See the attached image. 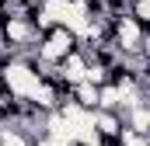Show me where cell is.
Returning <instances> with one entry per match:
<instances>
[{
  "mask_svg": "<svg viewBox=\"0 0 150 146\" xmlns=\"http://www.w3.org/2000/svg\"><path fill=\"white\" fill-rule=\"evenodd\" d=\"M38 80H42V73H38L35 56H7V59L0 63V87H4L11 98L28 101L32 91L38 87Z\"/></svg>",
  "mask_w": 150,
  "mask_h": 146,
  "instance_id": "1",
  "label": "cell"
},
{
  "mask_svg": "<svg viewBox=\"0 0 150 146\" xmlns=\"http://www.w3.org/2000/svg\"><path fill=\"white\" fill-rule=\"evenodd\" d=\"M112 45L119 52H143V56H150V25L136 21L133 14H115L112 18Z\"/></svg>",
  "mask_w": 150,
  "mask_h": 146,
  "instance_id": "2",
  "label": "cell"
},
{
  "mask_svg": "<svg viewBox=\"0 0 150 146\" xmlns=\"http://www.w3.org/2000/svg\"><path fill=\"white\" fill-rule=\"evenodd\" d=\"M77 49V35L70 28H63V25H52V28H45L35 42V63L42 66H52V63H59L67 52H74Z\"/></svg>",
  "mask_w": 150,
  "mask_h": 146,
  "instance_id": "3",
  "label": "cell"
},
{
  "mask_svg": "<svg viewBox=\"0 0 150 146\" xmlns=\"http://www.w3.org/2000/svg\"><path fill=\"white\" fill-rule=\"evenodd\" d=\"M84 70H87V56L80 52V49H74V52H67L59 63H52V73L70 87V84H77V80H84Z\"/></svg>",
  "mask_w": 150,
  "mask_h": 146,
  "instance_id": "4",
  "label": "cell"
},
{
  "mask_svg": "<svg viewBox=\"0 0 150 146\" xmlns=\"http://www.w3.org/2000/svg\"><path fill=\"white\" fill-rule=\"evenodd\" d=\"M119 129H122V115H119V111L94 108V132H98V136H101L105 143H115Z\"/></svg>",
  "mask_w": 150,
  "mask_h": 146,
  "instance_id": "5",
  "label": "cell"
},
{
  "mask_svg": "<svg viewBox=\"0 0 150 146\" xmlns=\"http://www.w3.org/2000/svg\"><path fill=\"white\" fill-rule=\"evenodd\" d=\"M119 115H122V125H126V129H133V132H150V101H140V105L119 111Z\"/></svg>",
  "mask_w": 150,
  "mask_h": 146,
  "instance_id": "6",
  "label": "cell"
},
{
  "mask_svg": "<svg viewBox=\"0 0 150 146\" xmlns=\"http://www.w3.org/2000/svg\"><path fill=\"white\" fill-rule=\"evenodd\" d=\"M70 101H77L80 108H98V87L94 84H87V80H77V84H70Z\"/></svg>",
  "mask_w": 150,
  "mask_h": 146,
  "instance_id": "7",
  "label": "cell"
},
{
  "mask_svg": "<svg viewBox=\"0 0 150 146\" xmlns=\"http://www.w3.org/2000/svg\"><path fill=\"white\" fill-rule=\"evenodd\" d=\"M115 146H150L147 132H133V129H119V136H115Z\"/></svg>",
  "mask_w": 150,
  "mask_h": 146,
  "instance_id": "8",
  "label": "cell"
},
{
  "mask_svg": "<svg viewBox=\"0 0 150 146\" xmlns=\"http://www.w3.org/2000/svg\"><path fill=\"white\" fill-rule=\"evenodd\" d=\"M25 4H38V0H25Z\"/></svg>",
  "mask_w": 150,
  "mask_h": 146,
  "instance_id": "9",
  "label": "cell"
},
{
  "mask_svg": "<svg viewBox=\"0 0 150 146\" xmlns=\"http://www.w3.org/2000/svg\"><path fill=\"white\" fill-rule=\"evenodd\" d=\"M0 63H4V56H0Z\"/></svg>",
  "mask_w": 150,
  "mask_h": 146,
  "instance_id": "10",
  "label": "cell"
},
{
  "mask_svg": "<svg viewBox=\"0 0 150 146\" xmlns=\"http://www.w3.org/2000/svg\"><path fill=\"white\" fill-rule=\"evenodd\" d=\"M87 4H94V0H87Z\"/></svg>",
  "mask_w": 150,
  "mask_h": 146,
  "instance_id": "11",
  "label": "cell"
}]
</instances>
